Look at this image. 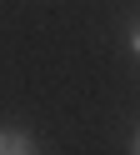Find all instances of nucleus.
Returning <instances> with one entry per match:
<instances>
[{
	"label": "nucleus",
	"instance_id": "obj_1",
	"mask_svg": "<svg viewBox=\"0 0 140 155\" xmlns=\"http://www.w3.org/2000/svg\"><path fill=\"white\" fill-rule=\"evenodd\" d=\"M25 150H35L25 130H0V155H25Z\"/></svg>",
	"mask_w": 140,
	"mask_h": 155
}]
</instances>
